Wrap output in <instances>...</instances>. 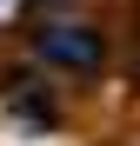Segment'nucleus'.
I'll list each match as a JSON object with an SVG mask.
<instances>
[{
    "label": "nucleus",
    "instance_id": "nucleus-1",
    "mask_svg": "<svg viewBox=\"0 0 140 146\" xmlns=\"http://www.w3.org/2000/svg\"><path fill=\"white\" fill-rule=\"evenodd\" d=\"M33 53L47 66H60V73H80V80H93V73L107 66V40L80 27V20H47V27L33 33Z\"/></svg>",
    "mask_w": 140,
    "mask_h": 146
}]
</instances>
